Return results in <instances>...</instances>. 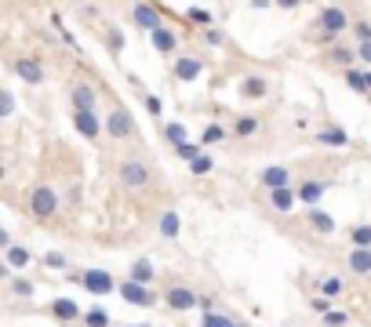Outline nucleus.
I'll return each mask as SVG.
<instances>
[{
	"mask_svg": "<svg viewBox=\"0 0 371 327\" xmlns=\"http://www.w3.org/2000/svg\"><path fill=\"white\" fill-rule=\"evenodd\" d=\"M346 29H353L350 26V15L338 8V4H328V8H321L317 11V37L328 44V41H338Z\"/></svg>",
	"mask_w": 371,
	"mask_h": 327,
	"instance_id": "1",
	"label": "nucleus"
},
{
	"mask_svg": "<svg viewBox=\"0 0 371 327\" xmlns=\"http://www.w3.org/2000/svg\"><path fill=\"white\" fill-rule=\"evenodd\" d=\"M117 294L128 306H142V309H149V306H157V294L149 291V284H139V280H124V284H117Z\"/></svg>",
	"mask_w": 371,
	"mask_h": 327,
	"instance_id": "2",
	"label": "nucleus"
},
{
	"mask_svg": "<svg viewBox=\"0 0 371 327\" xmlns=\"http://www.w3.org/2000/svg\"><path fill=\"white\" fill-rule=\"evenodd\" d=\"M73 127H77V135H84L87 142H95L106 131V117H99L95 109H73Z\"/></svg>",
	"mask_w": 371,
	"mask_h": 327,
	"instance_id": "3",
	"label": "nucleus"
},
{
	"mask_svg": "<svg viewBox=\"0 0 371 327\" xmlns=\"http://www.w3.org/2000/svg\"><path fill=\"white\" fill-rule=\"evenodd\" d=\"M15 77L29 87H41L48 80V70H44V62L33 58V55H26V58H15Z\"/></svg>",
	"mask_w": 371,
	"mask_h": 327,
	"instance_id": "4",
	"label": "nucleus"
},
{
	"mask_svg": "<svg viewBox=\"0 0 371 327\" xmlns=\"http://www.w3.org/2000/svg\"><path fill=\"white\" fill-rule=\"evenodd\" d=\"M171 70H175V80L178 84H193V80H200L204 77V58L200 55H175V65H171Z\"/></svg>",
	"mask_w": 371,
	"mask_h": 327,
	"instance_id": "5",
	"label": "nucleus"
},
{
	"mask_svg": "<svg viewBox=\"0 0 371 327\" xmlns=\"http://www.w3.org/2000/svg\"><path fill=\"white\" fill-rule=\"evenodd\" d=\"M106 131H109L117 142L131 139V135H135V120H131V113L124 109V106H113V109L106 113Z\"/></svg>",
	"mask_w": 371,
	"mask_h": 327,
	"instance_id": "6",
	"label": "nucleus"
},
{
	"mask_svg": "<svg viewBox=\"0 0 371 327\" xmlns=\"http://www.w3.org/2000/svg\"><path fill=\"white\" fill-rule=\"evenodd\" d=\"M29 211H33L37 218H51L58 211V193L51 186H37L33 193H29Z\"/></svg>",
	"mask_w": 371,
	"mask_h": 327,
	"instance_id": "7",
	"label": "nucleus"
},
{
	"mask_svg": "<svg viewBox=\"0 0 371 327\" xmlns=\"http://www.w3.org/2000/svg\"><path fill=\"white\" fill-rule=\"evenodd\" d=\"M117 178H120L124 189H142L149 182V168H146L142 160H124L120 168H117Z\"/></svg>",
	"mask_w": 371,
	"mask_h": 327,
	"instance_id": "8",
	"label": "nucleus"
},
{
	"mask_svg": "<svg viewBox=\"0 0 371 327\" xmlns=\"http://www.w3.org/2000/svg\"><path fill=\"white\" fill-rule=\"evenodd\" d=\"M131 22H135L142 33H153V29L164 26V15H161L157 4H149V0H139V4L131 8Z\"/></svg>",
	"mask_w": 371,
	"mask_h": 327,
	"instance_id": "9",
	"label": "nucleus"
},
{
	"mask_svg": "<svg viewBox=\"0 0 371 327\" xmlns=\"http://www.w3.org/2000/svg\"><path fill=\"white\" fill-rule=\"evenodd\" d=\"M164 302H168L175 313H190V309H200V294L190 291V287H168V291H164Z\"/></svg>",
	"mask_w": 371,
	"mask_h": 327,
	"instance_id": "10",
	"label": "nucleus"
},
{
	"mask_svg": "<svg viewBox=\"0 0 371 327\" xmlns=\"http://www.w3.org/2000/svg\"><path fill=\"white\" fill-rule=\"evenodd\" d=\"M149 44H153V51H157V55H175L178 51V33L164 22L161 29L149 33Z\"/></svg>",
	"mask_w": 371,
	"mask_h": 327,
	"instance_id": "11",
	"label": "nucleus"
},
{
	"mask_svg": "<svg viewBox=\"0 0 371 327\" xmlns=\"http://www.w3.org/2000/svg\"><path fill=\"white\" fill-rule=\"evenodd\" d=\"M84 287L91 291V294H113L117 291V284H113V277L106 273V269H84Z\"/></svg>",
	"mask_w": 371,
	"mask_h": 327,
	"instance_id": "12",
	"label": "nucleus"
},
{
	"mask_svg": "<svg viewBox=\"0 0 371 327\" xmlns=\"http://www.w3.org/2000/svg\"><path fill=\"white\" fill-rule=\"evenodd\" d=\"M266 95H269V80L266 77L252 73V77L240 80V98H247V102H259V98H266Z\"/></svg>",
	"mask_w": 371,
	"mask_h": 327,
	"instance_id": "13",
	"label": "nucleus"
},
{
	"mask_svg": "<svg viewBox=\"0 0 371 327\" xmlns=\"http://www.w3.org/2000/svg\"><path fill=\"white\" fill-rule=\"evenodd\" d=\"M70 98H73V109H95V102H99L95 87H91L87 80L73 84V87H70Z\"/></svg>",
	"mask_w": 371,
	"mask_h": 327,
	"instance_id": "14",
	"label": "nucleus"
},
{
	"mask_svg": "<svg viewBox=\"0 0 371 327\" xmlns=\"http://www.w3.org/2000/svg\"><path fill=\"white\" fill-rule=\"evenodd\" d=\"M259 178H262L266 189H284V186H291V171L281 168V164H273V168H262Z\"/></svg>",
	"mask_w": 371,
	"mask_h": 327,
	"instance_id": "15",
	"label": "nucleus"
},
{
	"mask_svg": "<svg viewBox=\"0 0 371 327\" xmlns=\"http://www.w3.org/2000/svg\"><path fill=\"white\" fill-rule=\"evenodd\" d=\"M324 193H328V186H324V182H313V178H309V182H302V186H299V204L317 208V204L324 200Z\"/></svg>",
	"mask_w": 371,
	"mask_h": 327,
	"instance_id": "16",
	"label": "nucleus"
},
{
	"mask_svg": "<svg viewBox=\"0 0 371 327\" xmlns=\"http://www.w3.org/2000/svg\"><path fill=\"white\" fill-rule=\"evenodd\" d=\"M317 142L328 146V149H343V146H350V135H346L343 127H321L317 131Z\"/></svg>",
	"mask_w": 371,
	"mask_h": 327,
	"instance_id": "17",
	"label": "nucleus"
},
{
	"mask_svg": "<svg viewBox=\"0 0 371 327\" xmlns=\"http://www.w3.org/2000/svg\"><path fill=\"white\" fill-rule=\"evenodd\" d=\"M269 204H273L276 211H291V208L299 204V189H291V186H284V189H269Z\"/></svg>",
	"mask_w": 371,
	"mask_h": 327,
	"instance_id": "18",
	"label": "nucleus"
},
{
	"mask_svg": "<svg viewBox=\"0 0 371 327\" xmlns=\"http://www.w3.org/2000/svg\"><path fill=\"white\" fill-rule=\"evenodd\" d=\"M51 313H55L58 320H66V323H70V320H84V313H80V306H77L73 299H55V302H51Z\"/></svg>",
	"mask_w": 371,
	"mask_h": 327,
	"instance_id": "19",
	"label": "nucleus"
},
{
	"mask_svg": "<svg viewBox=\"0 0 371 327\" xmlns=\"http://www.w3.org/2000/svg\"><path fill=\"white\" fill-rule=\"evenodd\" d=\"M4 262H8V269H26L33 262V254H29V247L11 244V247H4Z\"/></svg>",
	"mask_w": 371,
	"mask_h": 327,
	"instance_id": "20",
	"label": "nucleus"
},
{
	"mask_svg": "<svg viewBox=\"0 0 371 327\" xmlns=\"http://www.w3.org/2000/svg\"><path fill=\"white\" fill-rule=\"evenodd\" d=\"M309 225H313L317 233H324V237L335 233V218H331L328 211H321V208H309Z\"/></svg>",
	"mask_w": 371,
	"mask_h": 327,
	"instance_id": "21",
	"label": "nucleus"
},
{
	"mask_svg": "<svg viewBox=\"0 0 371 327\" xmlns=\"http://www.w3.org/2000/svg\"><path fill=\"white\" fill-rule=\"evenodd\" d=\"M259 127H262V120H259V117L244 113V117H237V120H233V135H240V139H252Z\"/></svg>",
	"mask_w": 371,
	"mask_h": 327,
	"instance_id": "22",
	"label": "nucleus"
},
{
	"mask_svg": "<svg viewBox=\"0 0 371 327\" xmlns=\"http://www.w3.org/2000/svg\"><path fill=\"white\" fill-rule=\"evenodd\" d=\"M350 269L353 273H371V247H353L350 251Z\"/></svg>",
	"mask_w": 371,
	"mask_h": 327,
	"instance_id": "23",
	"label": "nucleus"
},
{
	"mask_svg": "<svg viewBox=\"0 0 371 327\" xmlns=\"http://www.w3.org/2000/svg\"><path fill=\"white\" fill-rule=\"evenodd\" d=\"M153 277H157V269H153V262H149V258L131 262V280H139V284H153Z\"/></svg>",
	"mask_w": 371,
	"mask_h": 327,
	"instance_id": "24",
	"label": "nucleus"
},
{
	"mask_svg": "<svg viewBox=\"0 0 371 327\" xmlns=\"http://www.w3.org/2000/svg\"><path fill=\"white\" fill-rule=\"evenodd\" d=\"M328 62H335V65H343V70H350L353 62H360V55H357L353 48H331V51H328Z\"/></svg>",
	"mask_w": 371,
	"mask_h": 327,
	"instance_id": "25",
	"label": "nucleus"
},
{
	"mask_svg": "<svg viewBox=\"0 0 371 327\" xmlns=\"http://www.w3.org/2000/svg\"><path fill=\"white\" fill-rule=\"evenodd\" d=\"M200 153H204V142H190V139H186V142H178V146H175V156H178V160H186V164H193Z\"/></svg>",
	"mask_w": 371,
	"mask_h": 327,
	"instance_id": "26",
	"label": "nucleus"
},
{
	"mask_svg": "<svg viewBox=\"0 0 371 327\" xmlns=\"http://www.w3.org/2000/svg\"><path fill=\"white\" fill-rule=\"evenodd\" d=\"M346 87L357 91V95H367V73H364V70H353V65H350V70H346Z\"/></svg>",
	"mask_w": 371,
	"mask_h": 327,
	"instance_id": "27",
	"label": "nucleus"
},
{
	"mask_svg": "<svg viewBox=\"0 0 371 327\" xmlns=\"http://www.w3.org/2000/svg\"><path fill=\"white\" fill-rule=\"evenodd\" d=\"M178 229H182L178 215H175V211H164V215H161V237L175 240V237H178Z\"/></svg>",
	"mask_w": 371,
	"mask_h": 327,
	"instance_id": "28",
	"label": "nucleus"
},
{
	"mask_svg": "<svg viewBox=\"0 0 371 327\" xmlns=\"http://www.w3.org/2000/svg\"><path fill=\"white\" fill-rule=\"evenodd\" d=\"M186 18H190L197 29H208V26H215V15H211L208 8H190V11H186Z\"/></svg>",
	"mask_w": 371,
	"mask_h": 327,
	"instance_id": "29",
	"label": "nucleus"
},
{
	"mask_svg": "<svg viewBox=\"0 0 371 327\" xmlns=\"http://www.w3.org/2000/svg\"><path fill=\"white\" fill-rule=\"evenodd\" d=\"M33 280H26V277H11V294L15 299H33Z\"/></svg>",
	"mask_w": 371,
	"mask_h": 327,
	"instance_id": "30",
	"label": "nucleus"
},
{
	"mask_svg": "<svg viewBox=\"0 0 371 327\" xmlns=\"http://www.w3.org/2000/svg\"><path fill=\"white\" fill-rule=\"evenodd\" d=\"M200 37H204V44H208V48H222V44H226V33H222V29H215V26L200 29Z\"/></svg>",
	"mask_w": 371,
	"mask_h": 327,
	"instance_id": "31",
	"label": "nucleus"
},
{
	"mask_svg": "<svg viewBox=\"0 0 371 327\" xmlns=\"http://www.w3.org/2000/svg\"><path fill=\"white\" fill-rule=\"evenodd\" d=\"M84 323L87 327H109V313L106 309H87L84 313Z\"/></svg>",
	"mask_w": 371,
	"mask_h": 327,
	"instance_id": "32",
	"label": "nucleus"
},
{
	"mask_svg": "<svg viewBox=\"0 0 371 327\" xmlns=\"http://www.w3.org/2000/svg\"><path fill=\"white\" fill-rule=\"evenodd\" d=\"M350 240H353V247H371V225H357Z\"/></svg>",
	"mask_w": 371,
	"mask_h": 327,
	"instance_id": "33",
	"label": "nucleus"
},
{
	"mask_svg": "<svg viewBox=\"0 0 371 327\" xmlns=\"http://www.w3.org/2000/svg\"><path fill=\"white\" fill-rule=\"evenodd\" d=\"M237 320H230V316H222V313H204V320H200V327H233Z\"/></svg>",
	"mask_w": 371,
	"mask_h": 327,
	"instance_id": "34",
	"label": "nucleus"
},
{
	"mask_svg": "<svg viewBox=\"0 0 371 327\" xmlns=\"http://www.w3.org/2000/svg\"><path fill=\"white\" fill-rule=\"evenodd\" d=\"M211 168H215V160H211L208 153H200V156H197V160L190 164V175H208Z\"/></svg>",
	"mask_w": 371,
	"mask_h": 327,
	"instance_id": "35",
	"label": "nucleus"
},
{
	"mask_svg": "<svg viewBox=\"0 0 371 327\" xmlns=\"http://www.w3.org/2000/svg\"><path fill=\"white\" fill-rule=\"evenodd\" d=\"M222 139H226V131H222L219 124H208V127H204V135H200V142H204V146H211V142H222Z\"/></svg>",
	"mask_w": 371,
	"mask_h": 327,
	"instance_id": "36",
	"label": "nucleus"
},
{
	"mask_svg": "<svg viewBox=\"0 0 371 327\" xmlns=\"http://www.w3.org/2000/svg\"><path fill=\"white\" fill-rule=\"evenodd\" d=\"M164 135H168V142H175V146L190 139V135H186V124H168V127H164Z\"/></svg>",
	"mask_w": 371,
	"mask_h": 327,
	"instance_id": "37",
	"label": "nucleus"
},
{
	"mask_svg": "<svg viewBox=\"0 0 371 327\" xmlns=\"http://www.w3.org/2000/svg\"><path fill=\"white\" fill-rule=\"evenodd\" d=\"M321 294H328V299H338V294H343V280H338V277H328V280L321 284Z\"/></svg>",
	"mask_w": 371,
	"mask_h": 327,
	"instance_id": "38",
	"label": "nucleus"
},
{
	"mask_svg": "<svg viewBox=\"0 0 371 327\" xmlns=\"http://www.w3.org/2000/svg\"><path fill=\"white\" fill-rule=\"evenodd\" d=\"M15 113V95L4 87V91H0V117H11Z\"/></svg>",
	"mask_w": 371,
	"mask_h": 327,
	"instance_id": "39",
	"label": "nucleus"
},
{
	"mask_svg": "<svg viewBox=\"0 0 371 327\" xmlns=\"http://www.w3.org/2000/svg\"><path fill=\"white\" fill-rule=\"evenodd\" d=\"M44 266L48 269H66V254H62V251H48L44 254Z\"/></svg>",
	"mask_w": 371,
	"mask_h": 327,
	"instance_id": "40",
	"label": "nucleus"
},
{
	"mask_svg": "<svg viewBox=\"0 0 371 327\" xmlns=\"http://www.w3.org/2000/svg\"><path fill=\"white\" fill-rule=\"evenodd\" d=\"M309 306H313L321 316H328V313H331V299H328V294H313V299H309Z\"/></svg>",
	"mask_w": 371,
	"mask_h": 327,
	"instance_id": "41",
	"label": "nucleus"
},
{
	"mask_svg": "<svg viewBox=\"0 0 371 327\" xmlns=\"http://www.w3.org/2000/svg\"><path fill=\"white\" fill-rule=\"evenodd\" d=\"M353 37L364 44V41H371V22H353Z\"/></svg>",
	"mask_w": 371,
	"mask_h": 327,
	"instance_id": "42",
	"label": "nucleus"
},
{
	"mask_svg": "<svg viewBox=\"0 0 371 327\" xmlns=\"http://www.w3.org/2000/svg\"><path fill=\"white\" fill-rule=\"evenodd\" d=\"M346 320H350V316H346V313H338V309H331V313L324 316V323H328V327H343Z\"/></svg>",
	"mask_w": 371,
	"mask_h": 327,
	"instance_id": "43",
	"label": "nucleus"
},
{
	"mask_svg": "<svg viewBox=\"0 0 371 327\" xmlns=\"http://www.w3.org/2000/svg\"><path fill=\"white\" fill-rule=\"evenodd\" d=\"M146 109H149L153 117H161V98H157V95H146Z\"/></svg>",
	"mask_w": 371,
	"mask_h": 327,
	"instance_id": "44",
	"label": "nucleus"
},
{
	"mask_svg": "<svg viewBox=\"0 0 371 327\" xmlns=\"http://www.w3.org/2000/svg\"><path fill=\"white\" fill-rule=\"evenodd\" d=\"M247 8H255V11H266V8H276V0H247Z\"/></svg>",
	"mask_w": 371,
	"mask_h": 327,
	"instance_id": "45",
	"label": "nucleus"
},
{
	"mask_svg": "<svg viewBox=\"0 0 371 327\" xmlns=\"http://www.w3.org/2000/svg\"><path fill=\"white\" fill-rule=\"evenodd\" d=\"M299 4H306V0H276V8H281V11H295Z\"/></svg>",
	"mask_w": 371,
	"mask_h": 327,
	"instance_id": "46",
	"label": "nucleus"
},
{
	"mask_svg": "<svg viewBox=\"0 0 371 327\" xmlns=\"http://www.w3.org/2000/svg\"><path fill=\"white\" fill-rule=\"evenodd\" d=\"M357 55H360V62H371V41H364V44L357 48Z\"/></svg>",
	"mask_w": 371,
	"mask_h": 327,
	"instance_id": "47",
	"label": "nucleus"
},
{
	"mask_svg": "<svg viewBox=\"0 0 371 327\" xmlns=\"http://www.w3.org/2000/svg\"><path fill=\"white\" fill-rule=\"evenodd\" d=\"M233 327H252V323H240V320H237V323H233Z\"/></svg>",
	"mask_w": 371,
	"mask_h": 327,
	"instance_id": "48",
	"label": "nucleus"
},
{
	"mask_svg": "<svg viewBox=\"0 0 371 327\" xmlns=\"http://www.w3.org/2000/svg\"><path fill=\"white\" fill-rule=\"evenodd\" d=\"M367 95H371V73H367Z\"/></svg>",
	"mask_w": 371,
	"mask_h": 327,
	"instance_id": "49",
	"label": "nucleus"
},
{
	"mask_svg": "<svg viewBox=\"0 0 371 327\" xmlns=\"http://www.w3.org/2000/svg\"><path fill=\"white\" fill-rule=\"evenodd\" d=\"M146 327H149V323H146Z\"/></svg>",
	"mask_w": 371,
	"mask_h": 327,
	"instance_id": "50",
	"label": "nucleus"
}]
</instances>
